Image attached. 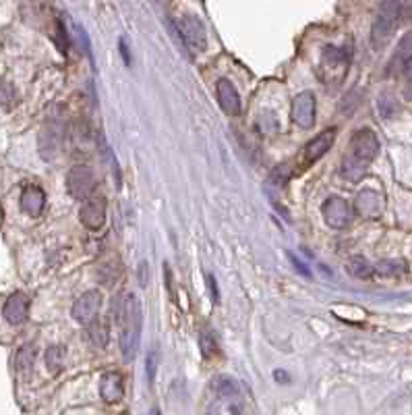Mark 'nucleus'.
<instances>
[{
    "instance_id": "nucleus-1",
    "label": "nucleus",
    "mask_w": 412,
    "mask_h": 415,
    "mask_svg": "<svg viewBox=\"0 0 412 415\" xmlns=\"http://www.w3.org/2000/svg\"><path fill=\"white\" fill-rule=\"evenodd\" d=\"M114 318L120 329V353L127 363H131L139 351V336H141V303L133 293L118 295L114 303Z\"/></svg>"
},
{
    "instance_id": "nucleus-2",
    "label": "nucleus",
    "mask_w": 412,
    "mask_h": 415,
    "mask_svg": "<svg viewBox=\"0 0 412 415\" xmlns=\"http://www.w3.org/2000/svg\"><path fill=\"white\" fill-rule=\"evenodd\" d=\"M400 17V2H383L379 6V15L373 23V31H371V40L375 48H381L388 44V40L392 38L396 23Z\"/></svg>"
},
{
    "instance_id": "nucleus-3",
    "label": "nucleus",
    "mask_w": 412,
    "mask_h": 415,
    "mask_svg": "<svg viewBox=\"0 0 412 415\" xmlns=\"http://www.w3.org/2000/svg\"><path fill=\"white\" fill-rule=\"evenodd\" d=\"M176 31L180 36V44L187 46L191 52H203L207 48V38L201 21L193 15H187L178 21Z\"/></svg>"
},
{
    "instance_id": "nucleus-4",
    "label": "nucleus",
    "mask_w": 412,
    "mask_h": 415,
    "mask_svg": "<svg viewBox=\"0 0 412 415\" xmlns=\"http://www.w3.org/2000/svg\"><path fill=\"white\" fill-rule=\"evenodd\" d=\"M67 189L75 199H89L95 189V172L85 165L73 166L67 174Z\"/></svg>"
},
{
    "instance_id": "nucleus-5",
    "label": "nucleus",
    "mask_w": 412,
    "mask_h": 415,
    "mask_svg": "<svg viewBox=\"0 0 412 415\" xmlns=\"http://www.w3.org/2000/svg\"><path fill=\"white\" fill-rule=\"evenodd\" d=\"M379 152V139L371 129H360L350 139V156L360 163H371Z\"/></svg>"
},
{
    "instance_id": "nucleus-6",
    "label": "nucleus",
    "mask_w": 412,
    "mask_h": 415,
    "mask_svg": "<svg viewBox=\"0 0 412 415\" xmlns=\"http://www.w3.org/2000/svg\"><path fill=\"white\" fill-rule=\"evenodd\" d=\"M322 212H324V220L330 225L331 229H344L352 220L350 204L344 197H338V195L326 199V204L322 206Z\"/></svg>"
},
{
    "instance_id": "nucleus-7",
    "label": "nucleus",
    "mask_w": 412,
    "mask_h": 415,
    "mask_svg": "<svg viewBox=\"0 0 412 415\" xmlns=\"http://www.w3.org/2000/svg\"><path fill=\"white\" fill-rule=\"evenodd\" d=\"M102 308V293L100 291H85L81 297L73 303V320L79 324H91Z\"/></svg>"
},
{
    "instance_id": "nucleus-8",
    "label": "nucleus",
    "mask_w": 412,
    "mask_h": 415,
    "mask_svg": "<svg viewBox=\"0 0 412 415\" xmlns=\"http://www.w3.org/2000/svg\"><path fill=\"white\" fill-rule=\"evenodd\" d=\"M292 121L303 129H311L315 125V96H313V91H301L292 100Z\"/></svg>"
},
{
    "instance_id": "nucleus-9",
    "label": "nucleus",
    "mask_w": 412,
    "mask_h": 415,
    "mask_svg": "<svg viewBox=\"0 0 412 415\" xmlns=\"http://www.w3.org/2000/svg\"><path fill=\"white\" fill-rule=\"evenodd\" d=\"M333 142H335V129H328V131L319 133L317 137H313L303 150V158H301L303 166L307 168V166L315 165L322 156H326L330 152Z\"/></svg>"
},
{
    "instance_id": "nucleus-10",
    "label": "nucleus",
    "mask_w": 412,
    "mask_h": 415,
    "mask_svg": "<svg viewBox=\"0 0 412 415\" xmlns=\"http://www.w3.org/2000/svg\"><path fill=\"white\" fill-rule=\"evenodd\" d=\"M79 218H81L83 227H87L89 231L102 229L106 222V199L104 197L85 199L81 210H79Z\"/></svg>"
},
{
    "instance_id": "nucleus-11",
    "label": "nucleus",
    "mask_w": 412,
    "mask_h": 415,
    "mask_svg": "<svg viewBox=\"0 0 412 415\" xmlns=\"http://www.w3.org/2000/svg\"><path fill=\"white\" fill-rule=\"evenodd\" d=\"M29 314V299L27 295L23 293H13L6 301H4V308H2V316L4 320L10 324V326H19L25 322Z\"/></svg>"
},
{
    "instance_id": "nucleus-12",
    "label": "nucleus",
    "mask_w": 412,
    "mask_h": 415,
    "mask_svg": "<svg viewBox=\"0 0 412 415\" xmlns=\"http://www.w3.org/2000/svg\"><path fill=\"white\" fill-rule=\"evenodd\" d=\"M100 395L106 403L114 405L125 397V378L120 372H106L100 380Z\"/></svg>"
},
{
    "instance_id": "nucleus-13",
    "label": "nucleus",
    "mask_w": 412,
    "mask_h": 415,
    "mask_svg": "<svg viewBox=\"0 0 412 415\" xmlns=\"http://www.w3.org/2000/svg\"><path fill=\"white\" fill-rule=\"evenodd\" d=\"M383 210L381 193L375 189H365L356 195V212L365 218H377Z\"/></svg>"
},
{
    "instance_id": "nucleus-14",
    "label": "nucleus",
    "mask_w": 412,
    "mask_h": 415,
    "mask_svg": "<svg viewBox=\"0 0 412 415\" xmlns=\"http://www.w3.org/2000/svg\"><path fill=\"white\" fill-rule=\"evenodd\" d=\"M216 91H218V102H220V106L226 114L235 116V114L241 112V96H239L237 87L232 85V82L220 80L216 85Z\"/></svg>"
},
{
    "instance_id": "nucleus-15",
    "label": "nucleus",
    "mask_w": 412,
    "mask_h": 415,
    "mask_svg": "<svg viewBox=\"0 0 412 415\" xmlns=\"http://www.w3.org/2000/svg\"><path fill=\"white\" fill-rule=\"evenodd\" d=\"M46 206V193L38 185H27L21 193V210L29 216H40Z\"/></svg>"
},
{
    "instance_id": "nucleus-16",
    "label": "nucleus",
    "mask_w": 412,
    "mask_h": 415,
    "mask_svg": "<svg viewBox=\"0 0 412 415\" xmlns=\"http://www.w3.org/2000/svg\"><path fill=\"white\" fill-rule=\"evenodd\" d=\"M346 270H348L354 278H360V280H367V278H371V276L375 274L373 264H369L363 255H354V257H350V259H348V264H346Z\"/></svg>"
},
{
    "instance_id": "nucleus-17",
    "label": "nucleus",
    "mask_w": 412,
    "mask_h": 415,
    "mask_svg": "<svg viewBox=\"0 0 412 415\" xmlns=\"http://www.w3.org/2000/svg\"><path fill=\"white\" fill-rule=\"evenodd\" d=\"M85 338L89 340V345H91V347H95V349H104V347H106V342H108V326H106L104 322L93 320V322L89 324V329L85 331Z\"/></svg>"
},
{
    "instance_id": "nucleus-18",
    "label": "nucleus",
    "mask_w": 412,
    "mask_h": 415,
    "mask_svg": "<svg viewBox=\"0 0 412 415\" xmlns=\"http://www.w3.org/2000/svg\"><path fill=\"white\" fill-rule=\"evenodd\" d=\"M65 361H67V349L65 347H61V345L48 347V351H46V368H48V372H52V374L61 372L65 368Z\"/></svg>"
},
{
    "instance_id": "nucleus-19",
    "label": "nucleus",
    "mask_w": 412,
    "mask_h": 415,
    "mask_svg": "<svg viewBox=\"0 0 412 415\" xmlns=\"http://www.w3.org/2000/svg\"><path fill=\"white\" fill-rule=\"evenodd\" d=\"M367 168H369L367 163H360V160H356V158H352V156H346V158L342 160V174H344L348 181H352V183L360 181V179L365 176Z\"/></svg>"
},
{
    "instance_id": "nucleus-20",
    "label": "nucleus",
    "mask_w": 412,
    "mask_h": 415,
    "mask_svg": "<svg viewBox=\"0 0 412 415\" xmlns=\"http://www.w3.org/2000/svg\"><path fill=\"white\" fill-rule=\"evenodd\" d=\"M381 276H400L406 272V264L402 259H383L375 268Z\"/></svg>"
},
{
    "instance_id": "nucleus-21",
    "label": "nucleus",
    "mask_w": 412,
    "mask_h": 415,
    "mask_svg": "<svg viewBox=\"0 0 412 415\" xmlns=\"http://www.w3.org/2000/svg\"><path fill=\"white\" fill-rule=\"evenodd\" d=\"M290 176H292V170H290V166L280 165L271 170V174L267 176V183H269L271 187H276V189H282V187H284V185L290 181Z\"/></svg>"
},
{
    "instance_id": "nucleus-22",
    "label": "nucleus",
    "mask_w": 412,
    "mask_h": 415,
    "mask_svg": "<svg viewBox=\"0 0 412 415\" xmlns=\"http://www.w3.org/2000/svg\"><path fill=\"white\" fill-rule=\"evenodd\" d=\"M324 63L328 67H346L348 63V52L342 50V48H335V46H328L326 52H324Z\"/></svg>"
},
{
    "instance_id": "nucleus-23",
    "label": "nucleus",
    "mask_w": 412,
    "mask_h": 415,
    "mask_svg": "<svg viewBox=\"0 0 412 415\" xmlns=\"http://www.w3.org/2000/svg\"><path fill=\"white\" fill-rule=\"evenodd\" d=\"M214 388L220 397H237L239 395V386L232 378L228 376H218L214 382Z\"/></svg>"
},
{
    "instance_id": "nucleus-24",
    "label": "nucleus",
    "mask_w": 412,
    "mask_h": 415,
    "mask_svg": "<svg viewBox=\"0 0 412 415\" xmlns=\"http://www.w3.org/2000/svg\"><path fill=\"white\" fill-rule=\"evenodd\" d=\"M118 274H120V268H118V264H110V262H104V264L100 266V270H97L100 282H102V285H108V287L116 282Z\"/></svg>"
},
{
    "instance_id": "nucleus-25",
    "label": "nucleus",
    "mask_w": 412,
    "mask_h": 415,
    "mask_svg": "<svg viewBox=\"0 0 412 415\" xmlns=\"http://www.w3.org/2000/svg\"><path fill=\"white\" fill-rule=\"evenodd\" d=\"M33 357H35V351L31 345H25L19 349L17 353V368L19 372H29L31 370V363H33Z\"/></svg>"
},
{
    "instance_id": "nucleus-26",
    "label": "nucleus",
    "mask_w": 412,
    "mask_h": 415,
    "mask_svg": "<svg viewBox=\"0 0 412 415\" xmlns=\"http://www.w3.org/2000/svg\"><path fill=\"white\" fill-rule=\"evenodd\" d=\"M199 342H201V351H203V355H205V357H212V355L218 351L216 336H214V332L209 331V329H205V331L201 332V338H199Z\"/></svg>"
},
{
    "instance_id": "nucleus-27",
    "label": "nucleus",
    "mask_w": 412,
    "mask_h": 415,
    "mask_svg": "<svg viewBox=\"0 0 412 415\" xmlns=\"http://www.w3.org/2000/svg\"><path fill=\"white\" fill-rule=\"evenodd\" d=\"M412 59V31H409L402 40H400V44H398V54H396V61H402L404 65L409 63Z\"/></svg>"
},
{
    "instance_id": "nucleus-28",
    "label": "nucleus",
    "mask_w": 412,
    "mask_h": 415,
    "mask_svg": "<svg viewBox=\"0 0 412 415\" xmlns=\"http://www.w3.org/2000/svg\"><path fill=\"white\" fill-rule=\"evenodd\" d=\"M379 112H381V116L392 119V116L398 112V104H396V100H394V98H390V96L379 98Z\"/></svg>"
},
{
    "instance_id": "nucleus-29",
    "label": "nucleus",
    "mask_w": 412,
    "mask_h": 415,
    "mask_svg": "<svg viewBox=\"0 0 412 415\" xmlns=\"http://www.w3.org/2000/svg\"><path fill=\"white\" fill-rule=\"evenodd\" d=\"M145 368H148V378H150V382H154V378H156V368H158V353H156V351H150V353H148Z\"/></svg>"
},
{
    "instance_id": "nucleus-30",
    "label": "nucleus",
    "mask_w": 412,
    "mask_h": 415,
    "mask_svg": "<svg viewBox=\"0 0 412 415\" xmlns=\"http://www.w3.org/2000/svg\"><path fill=\"white\" fill-rule=\"evenodd\" d=\"M139 282H141V287H148V282H150V268H148V262H141V264H139Z\"/></svg>"
},
{
    "instance_id": "nucleus-31",
    "label": "nucleus",
    "mask_w": 412,
    "mask_h": 415,
    "mask_svg": "<svg viewBox=\"0 0 412 415\" xmlns=\"http://www.w3.org/2000/svg\"><path fill=\"white\" fill-rule=\"evenodd\" d=\"M120 52H122V59L127 65H131V54H129V46L125 44V40H120Z\"/></svg>"
},
{
    "instance_id": "nucleus-32",
    "label": "nucleus",
    "mask_w": 412,
    "mask_h": 415,
    "mask_svg": "<svg viewBox=\"0 0 412 415\" xmlns=\"http://www.w3.org/2000/svg\"><path fill=\"white\" fill-rule=\"evenodd\" d=\"M207 285L212 287V293H214V301H218V289H216V280H214V276H207Z\"/></svg>"
},
{
    "instance_id": "nucleus-33",
    "label": "nucleus",
    "mask_w": 412,
    "mask_h": 415,
    "mask_svg": "<svg viewBox=\"0 0 412 415\" xmlns=\"http://www.w3.org/2000/svg\"><path fill=\"white\" fill-rule=\"evenodd\" d=\"M404 71H406V75H409V80H411V82H412V59H411V61H409V63H406V65H404Z\"/></svg>"
},
{
    "instance_id": "nucleus-34",
    "label": "nucleus",
    "mask_w": 412,
    "mask_h": 415,
    "mask_svg": "<svg viewBox=\"0 0 412 415\" xmlns=\"http://www.w3.org/2000/svg\"><path fill=\"white\" fill-rule=\"evenodd\" d=\"M274 376H276V378H280V382H288V376H286L284 372H280V370H278V372H276Z\"/></svg>"
},
{
    "instance_id": "nucleus-35",
    "label": "nucleus",
    "mask_w": 412,
    "mask_h": 415,
    "mask_svg": "<svg viewBox=\"0 0 412 415\" xmlns=\"http://www.w3.org/2000/svg\"><path fill=\"white\" fill-rule=\"evenodd\" d=\"M207 415H218V405H212V407L207 409Z\"/></svg>"
},
{
    "instance_id": "nucleus-36",
    "label": "nucleus",
    "mask_w": 412,
    "mask_h": 415,
    "mask_svg": "<svg viewBox=\"0 0 412 415\" xmlns=\"http://www.w3.org/2000/svg\"><path fill=\"white\" fill-rule=\"evenodd\" d=\"M406 98H411L412 100V83L409 85V87H406Z\"/></svg>"
},
{
    "instance_id": "nucleus-37",
    "label": "nucleus",
    "mask_w": 412,
    "mask_h": 415,
    "mask_svg": "<svg viewBox=\"0 0 412 415\" xmlns=\"http://www.w3.org/2000/svg\"><path fill=\"white\" fill-rule=\"evenodd\" d=\"M148 415H162V414H160L158 409H152V412H150V414H148Z\"/></svg>"
}]
</instances>
